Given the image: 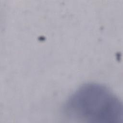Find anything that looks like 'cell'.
<instances>
[{"label":"cell","mask_w":123,"mask_h":123,"mask_svg":"<svg viewBox=\"0 0 123 123\" xmlns=\"http://www.w3.org/2000/svg\"><path fill=\"white\" fill-rule=\"evenodd\" d=\"M62 111L68 119L89 123H122V101L107 86L84 84L68 97Z\"/></svg>","instance_id":"1"}]
</instances>
